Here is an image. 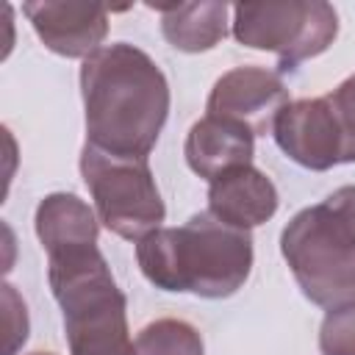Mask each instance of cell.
<instances>
[{
  "label": "cell",
  "instance_id": "1",
  "mask_svg": "<svg viewBox=\"0 0 355 355\" xmlns=\"http://www.w3.org/2000/svg\"><path fill=\"white\" fill-rule=\"evenodd\" d=\"M86 141L147 158L169 116V83L161 67L136 44L114 42L80 64Z\"/></svg>",
  "mask_w": 355,
  "mask_h": 355
},
{
  "label": "cell",
  "instance_id": "2",
  "mask_svg": "<svg viewBox=\"0 0 355 355\" xmlns=\"http://www.w3.org/2000/svg\"><path fill=\"white\" fill-rule=\"evenodd\" d=\"M136 261L161 291L225 300L252 272V233L200 211L180 227H158L136 241Z\"/></svg>",
  "mask_w": 355,
  "mask_h": 355
},
{
  "label": "cell",
  "instance_id": "3",
  "mask_svg": "<svg viewBox=\"0 0 355 355\" xmlns=\"http://www.w3.org/2000/svg\"><path fill=\"white\" fill-rule=\"evenodd\" d=\"M280 252L300 291L319 308L355 300V186L297 211L280 233Z\"/></svg>",
  "mask_w": 355,
  "mask_h": 355
},
{
  "label": "cell",
  "instance_id": "4",
  "mask_svg": "<svg viewBox=\"0 0 355 355\" xmlns=\"http://www.w3.org/2000/svg\"><path fill=\"white\" fill-rule=\"evenodd\" d=\"M47 280L64 313L69 355H136L128 300L97 244L50 255Z\"/></svg>",
  "mask_w": 355,
  "mask_h": 355
},
{
  "label": "cell",
  "instance_id": "5",
  "mask_svg": "<svg viewBox=\"0 0 355 355\" xmlns=\"http://www.w3.org/2000/svg\"><path fill=\"white\" fill-rule=\"evenodd\" d=\"M80 178L94 200L97 219L119 239L141 241L161 227L166 205L147 158L116 155L86 141L80 150Z\"/></svg>",
  "mask_w": 355,
  "mask_h": 355
},
{
  "label": "cell",
  "instance_id": "6",
  "mask_svg": "<svg viewBox=\"0 0 355 355\" xmlns=\"http://www.w3.org/2000/svg\"><path fill=\"white\" fill-rule=\"evenodd\" d=\"M230 11L236 42L275 53L280 72H294L302 61L324 53L338 36V14L324 0L239 3Z\"/></svg>",
  "mask_w": 355,
  "mask_h": 355
},
{
  "label": "cell",
  "instance_id": "7",
  "mask_svg": "<svg viewBox=\"0 0 355 355\" xmlns=\"http://www.w3.org/2000/svg\"><path fill=\"white\" fill-rule=\"evenodd\" d=\"M288 89L280 72L266 67H236L225 72L205 103L208 116L233 119L250 128L255 136H266L275 128L277 114L288 105Z\"/></svg>",
  "mask_w": 355,
  "mask_h": 355
},
{
  "label": "cell",
  "instance_id": "8",
  "mask_svg": "<svg viewBox=\"0 0 355 355\" xmlns=\"http://www.w3.org/2000/svg\"><path fill=\"white\" fill-rule=\"evenodd\" d=\"M277 147L311 172L344 164V136L327 97H305L288 103L272 128Z\"/></svg>",
  "mask_w": 355,
  "mask_h": 355
},
{
  "label": "cell",
  "instance_id": "9",
  "mask_svg": "<svg viewBox=\"0 0 355 355\" xmlns=\"http://www.w3.org/2000/svg\"><path fill=\"white\" fill-rule=\"evenodd\" d=\"M22 14L47 50L64 58H89L108 36V8L80 0H28Z\"/></svg>",
  "mask_w": 355,
  "mask_h": 355
},
{
  "label": "cell",
  "instance_id": "10",
  "mask_svg": "<svg viewBox=\"0 0 355 355\" xmlns=\"http://www.w3.org/2000/svg\"><path fill=\"white\" fill-rule=\"evenodd\" d=\"M186 164L194 175L214 183L230 169L250 166L255 155V133L233 119L202 116L191 125L183 144Z\"/></svg>",
  "mask_w": 355,
  "mask_h": 355
},
{
  "label": "cell",
  "instance_id": "11",
  "mask_svg": "<svg viewBox=\"0 0 355 355\" xmlns=\"http://www.w3.org/2000/svg\"><path fill=\"white\" fill-rule=\"evenodd\" d=\"M277 205L280 197L275 183L252 164L230 169L208 186V211L241 230H252L269 222Z\"/></svg>",
  "mask_w": 355,
  "mask_h": 355
},
{
  "label": "cell",
  "instance_id": "12",
  "mask_svg": "<svg viewBox=\"0 0 355 355\" xmlns=\"http://www.w3.org/2000/svg\"><path fill=\"white\" fill-rule=\"evenodd\" d=\"M33 227L47 258L78 247H92L100 236L97 214L78 194L67 191H53L36 205Z\"/></svg>",
  "mask_w": 355,
  "mask_h": 355
},
{
  "label": "cell",
  "instance_id": "13",
  "mask_svg": "<svg viewBox=\"0 0 355 355\" xmlns=\"http://www.w3.org/2000/svg\"><path fill=\"white\" fill-rule=\"evenodd\" d=\"M161 14L164 39L180 53L214 50L227 36V3L200 0V3H172L153 6Z\"/></svg>",
  "mask_w": 355,
  "mask_h": 355
},
{
  "label": "cell",
  "instance_id": "14",
  "mask_svg": "<svg viewBox=\"0 0 355 355\" xmlns=\"http://www.w3.org/2000/svg\"><path fill=\"white\" fill-rule=\"evenodd\" d=\"M136 355H205V344L194 324L166 316L139 330Z\"/></svg>",
  "mask_w": 355,
  "mask_h": 355
},
{
  "label": "cell",
  "instance_id": "15",
  "mask_svg": "<svg viewBox=\"0 0 355 355\" xmlns=\"http://www.w3.org/2000/svg\"><path fill=\"white\" fill-rule=\"evenodd\" d=\"M322 355H355V300L330 308L319 327Z\"/></svg>",
  "mask_w": 355,
  "mask_h": 355
},
{
  "label": "cell",
  "instance_id": "16",
  "mask_svg": "<svg viewBox=\"0 0 355 355\" xmlns=\"http://www.w3.org/2000/svg\"><path fill=\"white\" fill-rule=\"evenodd\" d=\"M324 97L333 105V114L344 136V164H355V72Z\"/></svg>",
  "mask_w": 355,
  "mask_h": 355
},
{
  "label": "cell",
  "instance_id": "17",
  "mask_svg": "<svg viewBox=\"0 0 355 355\" xmlns=\"http://www.w3.org/2000/svg\"><path fill=\"white\" fill-rule=\"evenodd\" d=\"M3 294V308H6V347L3 355H17V349L28 341V308L17 288L11 283L0 286Z\"/></svg>",
  "mask_w": 355,
  "mask_h": 355
},
{
  "label": "cell",
  "instance_id": "18",
  "mask_svg": "<svg viewBox=\"0 0 355 355\" xmlns=\"http://www.w3.org/2000/svg\"><path fill=\"white\" fill-rule=\"evenodd\" d=\"M28 355H55V352H42V349H39V352H28Z\"/></svg>",
  "mask_w": 355,
  "mask_h": 355
}]
</instances>
